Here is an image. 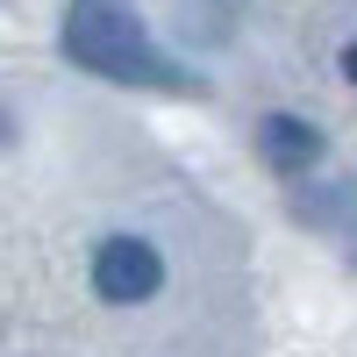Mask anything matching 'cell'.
I'll return each instance as SVG.
<instances>
[{
  "mask_svg": "<svg viewBox=\"0 0 357 357\" xmlns=\"http://www.w3.org/2000/svg\"><path fill=\"white\" fill-rule=\"evenodd\" d=\"M65 57L86 72H100L114 86H186V72L158 57V43L143 36V22L122 0H72L65 15Z\"/></svg>",
  "mask_w": 357,
  "mask_h": 357,
  "instance_id": "1",
  "label": "cell"
},
{
  "mask_svg": "<svg viewBox=\"0 0 357 357\" xmlns=\"http://www.w3.org/2000/svg\"><path fill=\"white\" fill-rule=\"evenodd\" d=\"M158 286H165V257L143 243V236H107L93 250V293L100 301L129 307V301H151Z\"/></svg>",
  "mask_w": 357,
  "mask_h": 357,
  "instance_id": "2",
  "label": "cell"
},
{
  "mask_svg": "<svg viewBox=\"0 0 357 357\" xmlns=\"http://www.w3.org/2000/svg\"><path fill=\"white\" fill-rule=\"evenodd\" d=\"M257 158L293 178V172H307L321 158V136L307 122H293V114H264V122H257Z\"/></svg>",
  "mask_w": 357,
  "mask_h": 357,
  "instance_id": "3",
  "label": "cell"
},
{
  "mask_svg": "<svg viewBox=\"0 0 357 357\" xmlns=\"http://www.w3.org/2000/svg\"><path fill=\"white\" fill-rule=\"evenodd\" d=\"M343 79H350V86H357V43H350V50H343Z\"/></svg>",
  "mask_w": 357,
  "mask_h": 357,
  "instance_id": "4",
  "label": "cell"
}]
</instances>
